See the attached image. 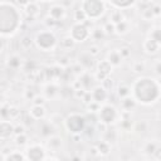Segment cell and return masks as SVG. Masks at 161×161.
Returning <instances> with one entry per match:
<instances>
[{"instance_id":"cell-13","label":"cell","mask_w":161,"mask_h":161,"mask_svg":"<svg viewBox=\"0 0 161 161\" xmlns=\"http://www.w3.org/2000/svg\"><path fill=\"white\" fill-rule=\"evenodd\" d=\"M29 114L33 119H42L45 116V108L42 104H33L29 109Z\"/></svg>"},{"instance_id":"cell-44","label":"cell","mask_w":161,"mask_h":161,"mask_svg":"<svg viewBox=\"0 0 161 161\" xmlns=\"http://www.w3.org/2000/svg\"><path fill=\"white\" fill-rule=\"evenodd\" d=\"M3 50H4V42L0 39V53H1Z\"/></svg>"},{"instance_id":"cell-28","label":"cell","mask_w":161,"mask_h":161,"mask_svg":"<svg viewBox=\"0 0 161 161\" xmlns=\"http://www.w3.org/2000/svg\"><path fill=\"white\" fill-rule=\"evenodd\" d=\"M102 30L104 31L106 35H112V34L116 33V24H113L112 21L108 20V21L104 23V25L102 26Z\"/></svg>"},{"instance_id":"cell-19","label":"cell","mask_w":161,"mask_h":161,"mask_svg":"<svg viewBox=\"0 0 161 161\" xmlns=\"http://www.w3.org/2000/svg\"><path fill=\"white\" fill-rule=\"evenodd\" d=\"M135 106H136V102L131 96L121 98V108H122V111H131V109L135 108Z\"/></svg>"},{"instance_id":"cell-1","label":"cell","mask_w":161,"mask_h":161,"mask_svg":"<svg viewBox=\"0 0 161 161\" xmlns=\"http://www.w3.org/2000/svg\"><path fill=\"white\" fill-rule=\"evenodd\" d=\"M160 80L153 77H138L131 86V97L136 103L150 106L160 98Z\"/></svg>"},{"instance_id":"cell-16","label":"cell","mask_w":161,"mask_h":161,"mask_svg":"<svg viewBox=\"0 0 161 161\" xmlns=\"http://www.w3.org/2000/svg\"><path fill=\"white\" fill-rule=\"evenodd\" d=\"M113 65L107 60V59H103V60H99L98 63H97V69L96 70H98V72H101V73H103V74H106V75H109L112 72H113Z\"/></svg>"},{"instance_id":"cell-29","label":"cell","mask_w":161,"mask_h":161,"mask_svg":"<svg viewBox=\"0 0 161 161\" xmlns=\"http://www.w3.org/2000/svg\"><path fill=\"white\" fill-rule=\"evenodd\" d=\"M89 36H91L92 39H94V40H101V39H103V38L106 36V34H104V31L102 30V28H96V29H93V30L91 31Z\"/></svg>"},{"instance_id":"cell-27","label":"cell","mask_w":161,"mask_h":161,"mask_svg":"<svg viewBox=\"0 0 161 161\" xmlns=\"http://www.w3.org/2000/svg\"><path fill=\"white\" fill-rule=\"evenodd\" d=\"M74 40L69 36V35H67V36H64L62 40H60V48L62 49H64V50H69V49H72L73 47H74Z\"/></svg>"},{"instance_id":"cell-42","label":"cell","mask_w":161,"mask_h":161,"mask_svg":"<svg viewBox=\"0 0 161 161\" xmlns=\"http://www.w3.org/2000/svg\"><path fill=\"white\" fill-rule=\"evenodd\" d=\"M15 1H16V4H18V5H20V6H24V8H25V6H26L31 0H15Z\"/></svg>"},{"instance_id":"cell-25","label":"cell","mask_w":161,"mask_h":161,"mask_svg":"<svg viewBox=\"0 0 161 161\" xmlns=\"http://www.w3.org/2000/svg\"><path fill=\"white\" fill-rule=\"evenodd\" d=\"M48 146H49V148H52V150H58L59 147H60V145H62V138L60 137H58V136H53V135H50L49 136V138H48Z\"/></svg>"},{"instance_id":"cell-10","label":"cell","mask_w":161,"mask_h":161,"mask_svg":"<svg viewBox=\"0 0 161 161\" xmlns=\"http://www.w3.org/2000/svg\"><path fill=\"white\" fill-rule=\"evenodd\" d=\"M91 93V98L92 101L97 102V103H104L107 97H108V92L102 87V86H96L92 88V91L89 92Z\"/></svg>"},{"instance_id":"cell-34","label":"cell","mask_w":161,"mask_h":161,"mask_svg":"<svg viewBox=\"0 0 161 161\" xmlns=\"http://www.w3.org/2000/svg\"><path fill=\"white\" fill-rule=\"evenodd\" d=\"M113 86H114V82H113V79L109 78V75L106 77V78L102 80V87H103L107 92H108V91H112V89H113Z\"/></svg>"},{"instance_id":"cell-23","label":"cell","mask_w":161,"mask_h":161,"mask_svg":"<svg viewBox=\"0 0 161 161\" xmlns=\"http://www.w3.org/2000/svg\"><path fill=\"white\" fill-rule=\"evenodd\" d=\"M33 45H34V39H33L30 35H24V36H21V39L19 40V47H20L21 49L28 50V49H30Z\"/></svg>"},{"instance_id":"cell-30","label":"cell","mask_w":161,"mask_h":161,"mask_svg":"<svg viewBox=\"0 0 161 161\" xmlns=\"http://www.w3.org/2000/svg\"><path fill=\"white\" fill-rule=\"evenodd\" d=\"M25 155L21 153L20 151H11L9 155H5V160H25Z\"/></svg>"},{"instance_id":"cell-5","label":"cell","mask_w":161,"mask_h":161,"mask_svg":"<svg viewBox=\"0 0 161 161\" xmlns=\"http://www.w3.org/2000/svg\"><path fill=\"white\" fill-rule=\"evenodd\" d=\"M63 122H64L65 130L70 135H82L87 125V118L78 112H73V113H69Z\"/></svg>"},{"instance_id":"cell-14","label":"cell","mask_w":161,"mask_h":161,"mask_svg":"<svg viewBox=\"0 0 161 161\" xmlns=\"http://www.w3.org/2000/svg\"><path fill=\"white\" fill-rule=\"evenodd\" d=\"M25 14L28 15V18L34 19L40 14V8L38 5V3L35 1H30L26 6H25Z\"/></svg>"},{"instance_id":"cell-8","label":"cell","mask_w":161,"mask_h":161,"mask_svg":"<svg viewBox=\"0 0 161 161\" xmlns=\"http://www.w3.org/2000/svg\"><path fill=\"white\" fill-rule=\"evenodd\" d=\"M47 151L45 148L39 145V143H34V145H30L26 147L25 150V157L28 160H31V161H39V160H45L47 158Z\"/></svg>"},{"instance_id":"cell-41","label":"cell","mask_w":161,"mask_h":161,"mask_svg":"<svg viewBox=\"0 0 161 161\" xmlns=\"http://www.w3.org/2000/svg\"><path fill=\"white\" fill-rule=\"evenodd\" d=\"M13 131H14L16 135L24 133V126H23V125H18L16 127H13Z\"/></svg>"},{"instance_id":"cell-20","label":"cell","mask_w":161,"mask_h":161,"mask_svg":"<svg viewBox=\"0 0 161 161\" xmlns=\"http://www.w3.org/2000/svg\"><path fill=\"white\" fill-rule=\"evenodd\" d=\"M117 96L119 98H125L127 96H131V86L126 83H119L117 87Z\"/></svg>"},{"instance_id":"cell-21","label":"cell","mask_w":161,"mask_h":161,"mask_svg":"<svg viewBox=\"0 0 161 161\" xmlns=\"http://www.w3.org/2000/svg\"><path fill=\"white\" fill-rule=\"evenodd\" d=\"M96 148H97V151H98L99 155L106 156V155H108L109 151H111V143H108L107 141L102 140L101 142H98V143L96 145Z\"/></svg>"},{"instance_id":"cell-45","label":"cell","mask_w":161,"mask_h":161,"mask_svg":"<svg viewBox=\"0 0 161 161\" xmlns=\"http://www.w3.org/2000/svg\"><path fill=\"white\" fill-rule=\"evenodd\" d=\"M40 1H49V0H40Z\"/></svg>"},{"instance_id":"cell-3","label":"cell","mask_w":161,"mask_h":161,"mask_svg":"<svg viewBox=\"0 0 161 161\" xmlns=\"http://www.w3.org/2000/svg\"><path fill=\"white\" fill-rule=\"evenodd\" d=\"M34 45L44 53L48 52H53L55 49V47L58 45V38L55 35V33L50 29H44L36 33L35 38H34Z\"/></svg>"},{"instance_id":"cell-38","label":"cell","mask_w":161,"mask_h":161,"mask_svg":"<svg viewBox=\"0 0 161 161\" xmlns=\"http://www.w3.org/2000/svg\"><path fill=\"white\" fill-rule=\"evenodd\" d=\"M47 93L49 94V97H54V94H57L58 93V91H57V87L54 86V84H49L48 87H47Z\"/></svg>"},{"instance_id":"cell-43","label":"cell","mask_w":161,"mask_h":161,"mask_svg":"<svg viewBox=\"0 0 161 161\" xmlns=\"http://www.w3.org/2000/svg\"><path fill=\"white\" fill-rule=\"evenodd\" d=\"M141 4H151V1L152 0H138Z\"/></svg>"},{"instance_id":"cell-9","label":"cell","mask_w":161,"mask_h":161,"mask_svg":"<svg viewBox=\"0 0 161 161\" xmlns=\"http://www.w3.org/2000/svg\"><path fill=\"white\" fill-rule=\"evenodd\" d=\"M65 8L60 4H53L50 8H49V11H48V16L57 20V21H62L64 18H65Z\"/></svg>"},{"instance_id":"cell-22","label":"cell","mask_w":161,"mask_h":161,"mask_svg":"<svg viewBox=\"0 0 161 161\" xmlns=\"http://www.w3.org/2000/svg\"><path fill=\"white\" fill-rule=\"evenodd\" d=\"M128 31H130V23H128L126 19L116 24V33H117V34L125 35V34H127Z\"/></svg>"},{"instance_id":"cell-24","label":"cell","mask_w":161,"mask_h":161,"mask_svg":"<svg viewBox=\"0 0 161 161\" xmlns=\"http://www.w3.org/2000/svg\"><path fill=\"white\" fill-rule=\"evenodd\" d=\"M78 64H79L82 68H86V69L91 68V67H92V64H93V60H92V55H89L88 53H86V54H82V55L79 57V62H78Z\"/></svg>"},{"instance_id":"cell-33","label":"cell","mask_w":161,"mask_h":161,"mask_svg":"<svg viewBox=\"0 0 161 161\" xmlns=\"http://www.w3.org/2000/svg\"><path fill=\"white\" fill-rule=\"evenodd\" d=\"M132 69H133V72H136V73H143L145 69H146V64H145L142 60H137V62L133 63Z\"/></svg>"},{"instance_id":"cell-35","label":"cell","mask_w":161,"mask_h":161,"mask_svg":"<svg viewBox=\"0 0 161 161\" xmlns=\"http://www.w3.org/2000/svg\"><path fill=\"white\" fill-rule=\"evenodd\" d=\"M87 108H88V112H91V113L98 112L99 108H101V103H97V102H94V101H91V102L87 104Z\"/></svg>"},{"instance_id":"cell-26","label":"cell","mask_w":161,"mask_h":161,"mask_svg":"<svg viewBox=\"0 0 161 161\" xmlns=\"http://www.w3.org/2000/svg\"><path fill=\"white\" fill-rule=\"evenodd\" d=\"M122 20H125V16H123L122 10L114 9V10L111 13V15H109V21H112L113 24H117V23H119V21H122Z\"/></svg>"},{"instance_id":"cell-31","label":"cell","mask_w":161,"mask_h":161,"mask_svg":"<svg viewBox=\"0 0 161 161\" xmlns=\"http://www.w3.org/2000/svg\"><path fill=\"white\" fill-rule=\"evenodd\" d=\"M73 16H74V20L77 23H84L87 20V16H86V14L83 13V10L80 8H78L77 10H74V15Z\"/></svg>"},{"instance_id":"cell-37","label":"cell","mask_w":161,"mask_h":161,"mask_svg":"<svg viewBox=\"0 0 161 161\" xmlns=\"http://www.w3.org/2000/svg\"><path fill=\"white\" fill-rule=\"evenodd\" d=\"M99 53H101V48H99L98 45L93 44V45L89 47V50H88V54H89V55H92V57H97Z\"/></svg>"},{"instance_id":"cell-32","label":"cell","mask_w":161,"mask_h":161,"mask_svg":"<svg viewBox=\"0 0 161 161\" xmlns=\"http://www.w3.org/2000/svg\"><path fill=\"white\" fill-rule=\"evenodd\" d=\"M147 38H151V39H153V40H156V42H158V43H161V35H160V28L158 26H156V28H153L150 33H148V35H147Z\"/></svg>"},{"instance_id":"cell-39","label":"cell","mask_w":161,"mask_h":161,"mask_svg":"<svg viewBox=\"0 0 161 161\" xmlns=\"http://www.w3.org/2000/svg\"><path fill=\"white\" fill-rule=\"evenodd\" d=\"M118 50H119V53H121V55H122L123 59H126V58H128V57L131 55V50H130L128 48H121V49H118Z\"/></svg>"},{"instance_id":"cell-18","label":"cell","mask_w":161,"mask_h":161,"mask_svg":"<svg viewBox=\"0 0 161 161\" xmlns=\"http://www.w3.org/2000/svg\"><path fill=\"white\" fill-rule=\"evenodd\" d=\"M6 65L11 69H18L20 68L21 65V59L18 54H10L8 58H6Z\"/></svg>"},{"instance_id":"cell-4","label":"cell","mask_w":161,"mask_h":161,"mask_svg":"<svg viewBox=\"0 0 161 161\" xmlns=\"http://www.w3.org/2000/svg\"><path fill=\"white\" fill-rule=\"evenodd\" d=\"M79 8L86 14L87 19L97 20L106 13V4L103 0H82Z\"/></svg>"},{"instance_id":"cell-2","label":"cell","mask_w":161,"mask_h":161,"mask_svg":"<svg viewBox=\"0 0 161 161\" xmlns=\"http://www.w3.org/2000/svg\"><path fill=\"white\" fill-rule=\"evenodd\" d=\"M23 23L19 9L8 1H0V35H13Z\"/></svg>"},{"instance_id":"cell-40","label":"cell","mask_w":161,"mask_h":161,"mask_svg":"<svg viewBox=\"0 0 161 161\" xmlns=\"http://www.w3.org/2000/svg\"><path fill=\"white\" fill-rule=\"evenodd\" d=\"M106 77H108V75H106V74H103V73H101V72H98V70L94 72V79L98 80V82H102Z\"/></svg>"},{"instance_id":"cell-17","label":"cell","mask_w":161,"mask_h":161,"mask_svg":"<svg viewBox=\"0 0 161 161\" xmlns=\"http://www.w3.org/2000/svg\"><path fill=\"white\" fill-rule=\"evenodd\" d=\"M158 147H160V143H158L157 141L151 140V141H146V142L143 143V146H142V151H143V153L151 156V155L155 153V151H156Z\"/></svg>"},{"instance_id":"cell-15","label":"cell","mask_w":161,"mask_h":161,"mask_svg":"<svg viewBox=\"0 0 161 161\" xmlns=\"http://www.w3.org/2000/svg\"><path fill=\"white\" fill-rule=\"evenodd\" d=\"M107 60H108L113 67H118V65H121L123 58H122L119 50H118V49H114V50H111V52L108 53V55H107Z\"/></svg>"},{"instance_id":"cell-36","label":"cell","mask_w":161,"mask_h":161,"mask_svg":"<svg viewBox=\"0 0 161 161\" xmlns=\"http://www.w3.org/2000/svg\"><path fill=\"white\" fill-rule=\"evenodd\" d=\"M26 142H28V137H26V135H25V133L16 135L15 143H16L18 146H24V145H26Z\"/></svg>"},{"instance_id":"cell-6","label":"cell","mask_w":161,"mask_h":161,"mask_svg":"<svg viewBox=\"0 0 161 161\" xmlns=\"http://www.w3.org/2000/svg\"><path fill=\"white\" fill-rule=\"evenodd\" d=\"M98 118L101 123L111 126L117 122V119L119 118V113L113 104H101V108L98 111Z\"/></svg>"},{"instance_id":"cell-11","label":"cell","mask_w":161,"mask_h":161,"mask_svg":"<svg viewBox=\"0 0 161 161\" xmlns=\"http://www.w3.org/2000/svg\"><path fill=\"white\" fill-rule=\"evenodd\" d=\"M142 49H143V52H145L146 54H148V55H155V54H157L158 50H160V43L156 42V40H153V39H151V38H147V39H145L143 43H142Z\"/></svg>"},{"instance_id":"cell-7","label":"cell","mask_w":161,"mask_h":161,"mask_svg":"<svg viewBox=\"0 0 161 161\" xmlns=\"http://www.w3.org/2000/svg\"><path fill=\"white\" fill-rule=\"evenodd\" d=\"M91 29L88 28V24L84 23H74L70 26L69 36L74 40V43H83L89 38Z\"/></svg>"},{"instance_id":"cell-12","label":"cell","mask_w":161,"mask_h":161,"mask_svg":"<svg viewBox=\"0 0 161 161\" xmlns=\"http://www.w3.org/2000/svg\"><path fill=\"white\" fill-rule=\"evenodd\" d=\"M114 9H119V10H123V9H130L132 8L137 0H107Z\"/></svg>"}]
</instances>
